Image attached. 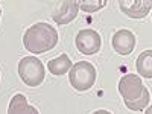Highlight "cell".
Segmentation results:
<instances>
[{"instance_id": "1", "label": "cell", "mask_w": 152, "mask_h": 114, "mask_svg": "<svg viewBox=\"0 0 152 114\" xmlns=\"http://www.w3.org/2000/svg\"><path fill=\"white\" fill-rule=\"evenodd\" d=\"M58 43V32L49 23H37L23 37L24 49L31 53H44L52 50Z\"/></svg>"}, {"instance_id": "2", "label": "cell", "mask_w": 152, "mask_h": 114, "mask_svg": "<svg viewBox=\"0 0 152 114\" xmlns=\"http://www.w3.org/2000/svg\"><path fill=\"white\" fill-rule=\"evenodd\" d=\"M119 91L125 100L126 108L132 111H142L149 105V90L137 75H125L119 82Z\"/></svg>"}, {"instance_id": "3", "label": "cell", "mask_w": 152, "mask_h": 114, "mask_svg": "<svg viewBox=\"0 0 152 114\" xmlns=\"http://www.w3.org/2000/svg\"><path fill=\"white\" fill-rule=\"evenodd\" d=\"M69 79H70V84H72V87L75 88V90L87 91L94 85L96 70H94L91 62L79 61V62H76L75 66H72Z\"/></svg>"}, {"instance_id": "4", "label": "cell", "mask_w": 152, "mask_h": 114, "mask_svg": "<svg viewBox=\"0 0 152 114\" xmlns=\"http://www.w3.org/2000/svg\"><path fill=\"white\" fill-rule=\"evenodd\" d=\"M18 75L26 85L37 87L44 81L46 70L43 62L37 56H24L18 62Z\"/></svg>"}, {"instance_id": "5", "label": "cell", "mask_w": 152, "mask_h": 114, "mask_svg": "<svg viewBox=\"0 0 152 114\" xmlns=\"http://www.w3.org/2000/svg\"><path fill=\"white\" fill-rule=\"evenodd\" d=\"M102 40L100 35L93 29H82L76 35V47L84 55H94L99 52Z\"/></svg>"}, {"instance_id": "6", "label": "cell", "mask_w": 152, "mask_h": 114, "mask_svg": "<svg viewBox=\"0 0 152 114\" xmlns=\"http://www.w3.org/2000/svg\"><path fill=\"white\" fill-rule=\"evenodd\" d=\"M119 8L129 18H143L149 14L152 2L149 0H119Z\"/></svg>"}, {"instance_id": "7", "label": "cell", "mask_w": 152, "mask_h": 114, "mask_svg": "<svg viewBox=\"0 0 152 114\" xmlns=\"http://www.w3.org/2000/svg\"><path fill=\"white\" fill-rule=\"evenodd\" d=\"M113 47L120 55H129L135 47V37L128 29H120L113 35Z\"/></svg>"}, {"instance_id": "8", "label": "cell", "mask_w": 152, "mask_h": 114, "mask_svg": "<svg viewBox=\"0 0 152 114\" xmlns=\"http://www.w3.org/2000/svg\"><path fill=\"white\" fill-rule=\"evenodd\" d=\"M78 2L75 0H67V2H61L58 9L53 12V20L58 24H67L70 21H73L78 15Z\"/></svg>"}, {"instance_id": "9", "label": "cell", "mask_w": 152, "mask_h": 114, "mask_svg": "<svg viewBox=\"0 0 152 114\" xmlns=\"http://www.w3.org/2000/svg\"><path fill=\"white\" fill-rule=\"evenodd\" d=\"M8 114H40V113L34 105L28 104L26 97L18 93L15 96H12L8 107Z\"/></svg>"}, {"instance_id": "10", "label": "cell", "mask_w": 152, "mask_h": 114, "mask_svg": "<svg viewBox=\"0 0 152 114\" xmlns=\"http://www.w3.org/2000/svg\"><path fill=\"white\" fill-rule=\"evenodd\" d=\"M47 67H49V72L52 73V75L62 76V75H66L72 69V61H70V58L66 53H61L58 58L49 61Z\"/></svg>"}, {"instance_id": "11", "label": "cell", "mask_w": 152, "mask_h": 114, "mask_svg": "<svg viewBox=\"0 0 152 114\" xmlns=\"http://www.w3.org/2000/svg\"><path fill=\"white\" fill-rule=\"evenodd\" d=\"M137 72L143 78H152V50H145L137 58Z\"/></svg>"}, {"instance_id": "12", "label": "cell", "mask_w": 152, "mask_h": 114, "mask_svg": "<svg viewBox=\"0 0 152 114\" xmlns=\"http://www.w3.org/2000/svg\"><path fill=\"white\" fill-rule=\"evenodd\" d=\"M107 3V0H84V2H78V6L85 12H96L102 9Z\"/></svg>"}, {"instance_id": "13", "label": "cell", "mask_w": 152, "mask_h": 114, "mask_svg": "<svg viewBox=\"0 0 152 114\" xmlns=\"http://www.w3.org/2000/svg\"><path fill=\"white\" fill-rule=\"evenodd\" d=\"M93 114H111V113L107 111V110H97V111H94Z\"/></svg>"}, {"instance_id": "14", "label": "cell", "mask_w": 152, "mask_h": 114, "mask_svg": "<svg viewBox=\"0 0 152 114\" xmlns=\"http://www.w3.org/2000/svg\"><path fill=\"white\" fill-rule=\"evenodd\" d=\"M148 114H151V108H148Z\"/></svg>"}, {"instance_id": "15", "label": "cell", "mask_w": 152, "mask_h": 114, "mask_svg": "<svg viewBox=\"0 0 152 114\" xmlns=\"http://www.w3.org/2000/svg\"><path fill=\"white\" fill-rule=\"evenodd\" d=\"M0 14H2V11H0Z\"/></svg>"}]
</instances>
